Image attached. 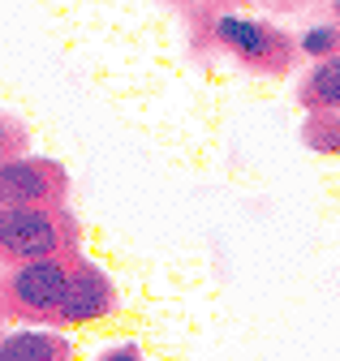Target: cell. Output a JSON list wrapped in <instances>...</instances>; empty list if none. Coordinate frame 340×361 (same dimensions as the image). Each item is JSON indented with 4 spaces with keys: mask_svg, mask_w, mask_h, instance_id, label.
<instances>
[{
    "mask_svg": "<svg viewBox=\"0 0 340 361\" xmlns=\"http://www.w3.org/2000/svg\"><path fill=\"white\" fill-rule=\"evenodd\" d=\"M73 254L61 258H30V262H9L0 276V301L9 319L22 323H56L65 288H69Z\"/></svg>",
    "mask_w": 340,
    "mask_h": 361,
    "instance_id": "7a4b0ae2",
    "label": "cell"
},
{
    "mask_svg": "<svg viewBox=\"0 0 340 361\" xmlns=\"http://www.w3.org/2000/svg\"><path fill=\"white\" fill-rule=\"evenodd\" d=\"M297 99H302L306 112H340V52L306 69L302 86H297Z\"/></svg>",
    "mask_w": 340,
    "mask_h": 361,
    "instance_id": "52a82bcc",
    "label": "cell"
},
{
    "mask_svg": "<svg viewBox=\"0 0 340 361\" xmlns=\"http://www.w3.org/2000/svg\"><path fill=\"white\" fill-rule=\"evenodd\" d=\"M332 22L340 26V0H332Z\"/></svg>",
    "mask_w": 340,
    "mask_h": 361,
    "instance_id": "8fae6325",
    "label": "cell"
},
{
    "mask_svg": "<svg viewBox=\"0 0 340 361\" xmlns=\"http://www.w3.org/2000/svg\"><path fill=\"white\" fill-rule=\"evenodd\" d=\"M216 39L229 56H237L245 69L263 73V78H284L297 61V39L276 30L272 22L259 18H241V13H220L216 18Z\"/></svg>",
    "mask_w": 340,
    "mask_h": 361,
    "instance_id": "3957f363",
    "label": "cell"
},
{
    "mask_svg": "<svg viewBox=\"0 0 340 361\" xmlns=\"http://www.w3.org/2000/svg\"><path fill=\"white\" fill-rule=\"evenodd\" d=\"M0 361H73V344L52 327L48 331L22 327L0 340Z\"/></svg>",
    "mask_w": 340,
    "mask_h": 361,
    "instance_id": "8992f818",
    "label": "cell"
},
{
    "mask_svg": "<svg viewBox=\"0 0 340 361\" xmlns=\"http://www.w3.org/2000/svg\"><path fill=\"white\" fill-rule=\"evenodd\" d=\"M99 361H147V357H142L138 344H112V348L99 353Z\"/></svg>",
    "mask_w": 340,
    "mask_h": 361,
    "instance_id": "30bf717a",
    "label": "cell"
},
{
    "mask_svg": "<svg viewBox=\"0 0 340 361\" xmlns=\"http://www.w3.org/2000/svg\"><path fill=\"white\" fill-rule=\"evenodd\" d=\"M302 138L319 155H340V112H306Z\"/></svg>",
    "mask_w": 340,
    "mask_h": 361,
    "instance_id": "ba28073f",
    "label": "cell"
},
{
    "mask_svg": "<svg viewBox=\"0 0 340 361\" xmlns=\"http://www.w3.org/2000/svg\"><path fill=\"white\" fill-rule=\"evenodd\" d=\"M116 310V284L104 267H95L91 258L73 254V271H69V288L56 314V327H87L99 323Z\"/></svg>",
    "mask_w": 340,
    "mask_h": 361,
    "instance_id": "5b68a950",
    "label": "cell"
},
{
    "mask_svg": "<svg viewBox=\"0 0 340 361\" xmlns=\"http://www.w3.org/2000/svg\"><path fill=\"white\" fill-rule=\"evenodd\" d=\"M78 254V219L65 207H0V258H61Z\"/></svg>",
    "mask_w": 340,
    "mask_h": 361,
    "instance_id": "6da1fadb",
    "label": "cell"
},
{
    "mask_svg": "<svg viewBox=\"0 0 340 361\" xmlns=\"http://www.w3.org/2000/svg\"><path fill=\"white\" fill-rule=\"evenodd\" d=\"M297 48H302V56H310V61L336 56V52H340V26H336V22H315V26H306L302 35H297Z\"/></svg>",
    "mask_w": 340,
    "mask_h": 361,
    "instance_id": "9c48e42d",
    "label": "cell"
},
{
    "mask_svg": "<svg viewBox=\"0 0 340 361\" xmlns=\"http://www.w3.org/2000/svg\"><path fill=\"white\" fill-rule=\"evenodd\" d=\"M69 176L44 155H5L0 164V207H65Z\"/></svg>",
    "mask_w": 340,
    "mask_h": 361,
    "instance_id": "277c9868",
    "label": "cell"
}]
</instances>
